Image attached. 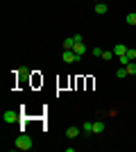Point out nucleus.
<instances>
[{"label":"nucleus","instance_id":"nucleus-12","mask_svg":"<svg viewBox=\"0 0 136 152\" xmlns=\"http://www.w3.org/2000/svg\"><path fill=\"white\" fill-rule=\"evenodd\" d=\"M82 132H86V134H93V123H89V121H86L84 125H82Z\"/></svg>","mask_w":136,"mask_h":152},{"label":"nucleus","instance_id":"nucleus-14","mask_svg":"<svg viewBox=\"0 0 136 152\" xmlns=\"http://www.w3.org/2000/svg\"><path fill=\"white\" fill-rule=\"evenodd\" d=\"M116 55H113V50H104L102 52V59H113Z\"/></svg>","mask_w":136,"mask_h":152},{"label":"nucleus","instance_id":"nucleus-6","mask_svg":"<svg viewBox=\"0 0 136 152\" xmlns=\"http://www.w3.org/2000/svg\"><path fill=\"white\" fill-rule=\"evenodd\" d=\"M113 55H116V57H123V55H127V45L118 43L116 48H113Z\"/></svg>","mask_w":136,"mask_h":152},{"label":"nucleus","instance_id":"nucleus-13","mask_svg":"<svg viewBox=\"0 0 136 152\" xmlns=\"http://www.w3.org/2000/svg\"><path fill=\"white\" fill-rule=\"evenodd\" d=\"M116 77H118V80H123V77H127V70H125V66H120V68L116 70Z\"/></svg>","mask_w":136,"mask_h":152},{"label":"nucleus","instance_id":"nucleus-9","mask_svg":"<svg viewBox=\"0 0 136 152\" xmlns=\"http://www.w3.org/2000/svg\"><path fill=\"white\" fill-rule=\"evenodd\" d=\"M73 45H75V37H68L64 41V50H73Z\"/></svg>","mask_w":136,"mask_h":152},{"label":"nucleus","instance_id":"nucleus-11","mask_svg":"<svg viewBox=\"0 0 136 152\" xmlns=\"http://www.w3.org/2000/svg\"><path fill=\"white\" fill-rule=\"evenodd\" d=\"M125 23H127V25H132V27H136V14H127Z\"/></svg>","mask_w":136,"mask_h":152},{"label":"nucleus","instance_id":"nucleus-5","mask_svg":"<svg viewBox=\"0 0 136 152\" xmlns=\"http://www.w3.org/2000/svg\"><path fill=\"white\" fill-rule=\"evenodd\" d=\"M79 132H82V127H68V129H66V136H68V139H75V136H79Z\"/></svg>","mask_w":136,"mask_h":152},{"label":"nucleus","instance_id":"nucleus-4","mask_svg":"<svg viewBox=\"0 0 136 152\" xmlns=\"http://www.w3.org/2000/svg\"><path fill=\"white\" fill-rule=\"evenodd\" d=\"M2 121L5 123H16L18 121V111H5V114H2Z\"/></svg>","mask_w":136,"mask_h":152},{"label":"nucleus","instance_id":"nucleus-1","mask_svg":"<svg viewBox=\"0 0 136 152\" xmlns=\"http://www.w3.org/2000/svg\"><path fill=\"white\" fill-rule=\"evenodd\" d=\"M32 139L27 136V134H20V136H16V141H14V148L16 150H23V152H27V150H32Z\"/></svg>","mask_w":136,"mask_h":152},{"label":"nucleus","instance_id":"nucleus-3","mask_svg":"<svg viewBox=\"0 0 136 152\" xmlns=\"http://www.w3.org/2000/svg\"><path fill=\"white\" fill-rule=\"evenodd\" d=\"M73 52L77 55V57H82L86 52V45H84V41H75V45H73Z\"/></svg>","mask_w":136,"mask_h":152},{"label":"nucleus","instance_id":"nucleus-8","mask_svg":"<svg viewBox=\"0 0 136 152\" xmlns=\"http://www.w3.org/2000/svg\"><path fill=\"white\" fill-rule=\"evenodd\" d=\"M102 132H104V123L102 121L93 123V134H102Z\"/></svg>","mask_w":136,"mask_h":152},{"label":"nucleus","instance_id":"nucleus-15","mask_svg":"<svg viewBox=\"0 0 136 152\" xmlns=\"http://www.w3.org/2000/svg\"><path fill=\"white\" fill-rule=\"evenodd\" d=\"M118 59H120V66H127V64L132 61V59L127 57V55H123V57H118Z\"/></svg>","mask_w":136,"mask_h":152},{"label":"nucleus","instance_id":"nucleus-10","mask_svg":"<svg viewBox=\"0 0 136 152\" xmlns=\"http://www.w3.org/2000/svg\"><path fill=\"white\" fill-rule=\"evenodd\" d=\"M125 70H127V75H136V64L129 61L127 66H125Z\"/></svg>","mask_w":136,"mask_h":152},{"label":"nucleus","instance_id":"nucleus-17","mask_svg":"<svg viewBox=\"0 0 136 152\" xmlns=\"http://www.w3.org/2000/svg\"><path fill=\"white\" fill-rule=\"evenodd\" d=\"M102 48H97V45H95V48H93V55H95V57H102Z\"/></svg>","mask_w":136,"mask_h":152},{"label":"nucleus","instance_id":"nucleus-2","mask_svg":"<svg viewBox=\"0 0 136 152\" xmlns=\"http://www.w3.org/2000/svg\"><path fill=\"white\" fill-rule=\"evenodd\" d=\"M61 57H64V61H66V64L79 61V57H77V55H75V52H73V50H64V55H61Z\"/></svg>","mask_w":136,"mask_h":152},{"label":"nucleus","instance_id":"nucleus-16","mask_svg":"<svg viewBox=\"0 0 136 152\" xmlns=\"http://www.w3.org/2000/svg\"><path fill=\"white\" fill-rule=\"evenodd\" d=\"M127 57H129L132 61L136 59V50H134V48H127Z\"/></svg>","mask_w":136,"mask_h":152},{"label":"nucleus","instance_id":"nucleus-18","mask_svg":"<svg viewBox=\"0 0 136 152\" xmlns=\"http://www.w3.org/2000/svg\"><path fill=\"white\" fill-rule=\"evenodd\" d=\"M93 2H102V0H93Z\"/></svg>","mask_w":136,"mask_h":152},{"label":"nucleus","instance_id":"nucleus-7","mask_svg":"<svg viewBox=\"0 0 136 152\" xmlns=\"http://www.w3.org/2000/svg\"><path fill=\"white\" fill-rule=\"evenodd\" d=\"M109 12V7L104 5V2H95V14H100V16H104V14Z\"/></svg>","mask_w":136,"mask_h":152}]
</instances>
